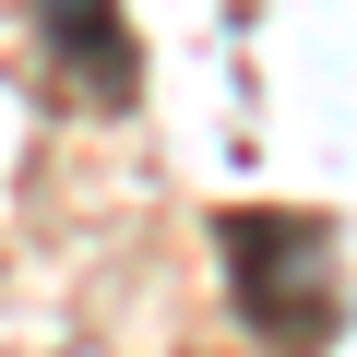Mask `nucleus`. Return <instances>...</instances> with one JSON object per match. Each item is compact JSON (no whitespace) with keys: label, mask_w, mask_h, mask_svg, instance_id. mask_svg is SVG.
Masks as SVG:
<instances>
[{"label":"nucleus","mask_w":357,"mask_h":357,"mask_svg":"<svg viewBox=\"0 0 357 357\" xmlns=\"http://www.w3.org/2000/svg\"><path fill=\"white\" fill-rule=\"evenodd\" d=\"M227 286L262 345H321L333 333V227L310 215H227Z\"/></svg>","instance_id":"1"},{"label":"nucleus","mask_w":357,"mask_h":357,"mask_svg":"<svg viewBox=\"0 0 357 357\" xmlns=\"http://www.w3.org/2000/svg\"><path fill=\"white\" fill-rule=\"evenodd\" d=\"M36 60L72 107H131L143 96V48L119 36V0H36Z\"/></svg>","instance_id":"2"}]
</instances>
